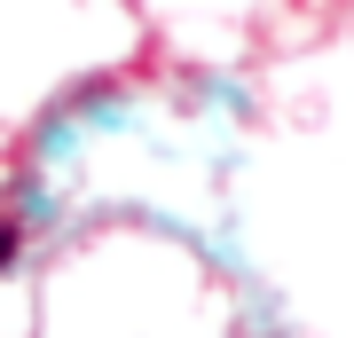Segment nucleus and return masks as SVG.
<instances>
[{
	"label": "nucleus",
	"mask_w": 354,
	"mask_h": 338,
	"mask_svg": "<svg viewBox=\"0 0 354 338\" xmlns=\"http://www.w3.org/2000/svg\"><path fill=\"white\" fill-rule=\"evenodd\" d=\"M16 252H24V220H16V213H0V267H8Z\"/></svg>",
	"instance_id": "f257e3e1"
}]
</instances>
